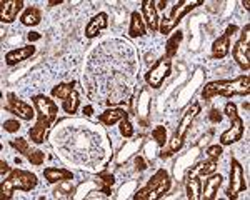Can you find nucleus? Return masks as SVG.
<instances>
[{
	"instance_id": "1",
	"label": "nucleus",
	"mask_w": 250,
	"mask_h": 200,
	"mask_svg": "<svg viewBox=\"0 0 250 200\" xmlns=\"http://www.w3.org/2000/svg\"><path fill=\"white\" fill-rule=\"evenodd\" d=\"M250 92V77L240 75L235 80H215L208 82L202 89V99L205 102L212 100L217 95L222 97H232V95H249Z\"/></svg>"
},
{
	"instance_id": "2",
	"label": "nucleus",
	"mask_w": 250,
	"mask_h": 200,
	"mask_svg": "<svg viewBox=\"0 0 250 200\" xmlns=\"http://www.w3.org/2000/svg\"><path fill=\"white\" fill-rule=\"evenodd\" d=\"M39 179L34 172L15 169L9 174V177L2 180L0 183V199L9 200L12 199L14 190H22V192H32L37 187Z\"/></svg>"
},
{
	"instance_id": "3",
	"label": "nucleus",
	"mask_w": 250,
	"mask_h": 200,
	"mask_svg": "<svg viewBox=\"0 0 250 200\" xmlns=\"http://www.w3.org/2000/svg\"><path fill=\"white\" fill-rule=\"evenodd\" d=\"M172 187V179L165 169L157 170L148 180V183L134 195L135 200H157L162 199Z\"/></svg>"
},
{
	"instance_id": "4",
	"label": "nucleus",
	"mask_w": 250,
	"mask_h": 200,
	"mask_svg": "<svg viewBox=\"0 0 250 200\" xmlns=\"http://www.w3.org/2000/svg\"><path fill=\"white\" fill-rule=\"evenodd\" d=\"M202 3H204L202 0H184V2H177L175 5L172 7L170 17H164L160 20V25H159L160 34H164V35L170 34L188 12H192L195 7H200Z\"/></svg>"
},
{
	"instance_id": "5",
	"label": "nucleus",
	"mask_w": 250,
	"mask_h": 200,
	"mask_svg": "<svg viewBox=\"0 0 250 200\" xmlns=\"http://www.w3.org/2000/svg\"><path fill=\"white\" fill-rule=\"evenodd\" d=\"M232 54L242 70L250 69V25L249 23L242 29V35H240V39L237 40L235 45H233Z\"/></svg>"
},
{
	"instance_id": "6",
	"label": "nucleus",
	"mask_w": 250,
	"mask_h": 200,
	"mask_svg": "<svg viewBox=\"0 0 250 200\" xmlns=\"http://www.w3.org/2000/svg\"><path fill=\"white\" fill-rule=\"evenodd\" d=\"M170 74H172L170 59L162 57L150 70L147 72V74L144 75V79H145V82L148 83V87H152V89H160L162 83L165 82V79H167Z\"/></svg>"
},
{
	"instance_id": "7",
	"label": "nucleus",
	"mask_w": 250,
	"mask_h": 200,
	"mask_svg": "<svg viewBox=\"0 0 250 200\" xmlns=\"http://www.w3.org/2000/svg\"><path fill=\"white\" fill-rule=\"evenodd\" d=\"M32 100H34V107L37 110L39 122H45L48 125H52L57 120L59 114V107L55 105L54 100L48 99L47 95H35Z\"/></svg>"
},
{
	"instance_id": "8",
	"label": "nucleus",
	"mask_w": 250,
	"mask_h": 200,
	"mask_svg": "<svg viewBox=\"0 0 250 200\" xmlns=\"http://www.w3.org/2000/svg\"><path fill=\"white\" fill-rule=\"evenodd\" d=\"M247 189V183H245V175H244V167L235 157L230 159V185L227 189V197L235 199L237 194L244 192Z\"/></svg>"
},
{
	"instance_id": "9",
	"label": "nucleus",
	"mask_w": 250,
	"mask_h": 200,
	"mask_svg": "<svg viewBox=\"0 0 250 200\" xmlns=\"http://www.w3.org/2000/svg\"><path fill=\"white\" fill-rule=\"evenodd\" d=\"M7 99H9V105L5 107V110H9L10 114L15 115V117H19L22 120H32L35 115H37L35 107H32L27 102L20 100L17 95L14 94V92H10V94L7 95Z\"/></svg>"
},
{
	"instance_id": "10",
	"label": "nucleus",
	"mask_w": 250,
	"mask_h": 200,
	"mask_svg": "<svg viewBox=\"0 0 250 200\" xmlns=\"http://www.w3.org/2000/svg\"><path fill=\"white\" fill-rule=\"evenodd\" d=\"M237 30H239L237 29V25H229L224 34H222L220 37L212 43V57L213 59L227 57L229 50H230V37L235 34Z\"/></svg>"
},
{
	"instance_id": "11",
	"label": "nucleus",
	"mask_w": 250,
	"mask_h": 200,
	"mask_svg": "<svg viewBox=\"0 0 250 200\" xmlns=\"http://www.w3.org/2000/svg\"><path fill=\"white\" fill-rule=\"evenodd\" d=\"M23 9V0H2L0 2V22L12 23Z\"/></svg>"
},
{
	"instance_id": "12",
	"label": "nucleus",
	"mask_w": 250,
	"mask_h": 200,
	"mask_svg": "<svg viewBox=\"0 0 250 200\" xmlns=\"http://www.w3.org/2000/svg\"><path fill=\"white\" fill-rule=\"evenodd\" d=\"M230 120H232L230 129L225 130L224 134L220 135V145H232V143L242 140V135H244V120H242L239 115Z\"/></svg>"
},
{
	"instance_id": "13",
	"label": "nucleus",
	"mask_w": 250,
	"mask_h": 200,
	"mask_svg": "<svg viewBox=\"0 0 250 200\" xmlns=\"http://www.w3.org/2000/svg\"><path fill=\"white\" fill-rule=\"evenodd\" d=\"M142 17L145 25L148 27V30L157 32L160 25V19H159V12H157L155 2L152 0H144L142 2Z\"/></svg>"
},
{
	"instance_id": "14",
	"label": "nucleus",
	"mask_w": 250,
	"mask_h": 200,
	"mask_svg": "<svg viewBox=\"0 0 250 200\" xmlns=\"http://www.w3.org/2000/svg\"><path fill=\"white\" fill-rule=\"evenodd\" d=\"M107 27H108V15L105 12H100V14L94 15V17L88 20V23L85 25V37L94 39L102 30H105Z\"/></svg>"
},
{
	"instance_id": "15",
	"label": "nucleus",
	"mask_w": 250,
	"mask_h": 200,
	"mask_svg": "<svg viewBox=\"0 0 250 200\" xmlns=\"http://www.w3.org/2000/svg\"><path fill=\"white\" fill-rule=\"evenodd\" d=\"M35 47L34 45H25V47H19L5 54V63L7 65H17V63L23 62V60H29L32 55L35 54Z\"/></svg>"
},
{
	"instance_id": "16",
	"label": "nucleus",
	"mask_w": 250,
	"mask_h": 200,
	"mask_svg": "<svg viewBox=\"0 0 250 200\" xmlns=\"http://www.w3.org/2000/svg\"><path fill=\"white\" fill-rule=\"evenodd\" d=\"M222 177L220 174H210L208 179L205 180V183L202 185V194H200V199L204 200H213L215 199V194L219 192V187L222 185Z\"/></svg>"
},
{
	"instance_id": "17",
	"label": "nucleus",
	"mask_w": 250,
	"mask_h": 200,
	"mask_svg": "<svg viewBox=\"0 0 250 200\" xmlns=\"http://www.w3.org/2000/svg\"><path fill=\"white\" fill-rule=\"evenodd\" d=\"M199 114H200V103L199 102L192 103V105L188 107L187 110H185V114L182 115V119H180V123H179V129H177V134L182 135V137H185V134H187L188 127L192 125V122L195 120V117Z\"/></svg>"
},
{
	"instance_id": "18",
	"label": "nucleus",
	"mask_w": 250,
	"mask_h": 200,
	"mask_svg": "<svg viewBox=\"0 0 250 200\" xmlns=\"http://www.w3.org/2000/svg\"><path fill=\"white\" fill-rule=\"evenodd\" d=\"M43 177L48 183H60L63 180H72L74 174L67 169H62V167H47L43 170Z\"/></svg>"
},
{
	"instance_id": "19",
	"label": "nucleus",
	"mask_w": 250,
	"mask_h": 200,
	"mask_svg": "<svg viewBox=\"0 0 250 200\" xmlns=\"http://www.w3.org/2000/svg\"><path fill=\"white\" fill-rule=\"evenodd\" d=\"M217 169V160H205V162L197 163L195 167H192L190 170L187 172V180L188 179H200L205 177V175H210L213 174Z\"/></svg>"
},
{
	"instance_id": "20",
	"label": "nucleus",
	"mask_w": 250,
	"mask_h": 200,
	"mask_svg": "<svg viewBox=\"0 0 250 200\" xmlns=\"http://www.w3.org/2000/svg\"><path fill=\"white\" fill-rule=\"evenodd\" d=\"M125 117H128V112L125 109L115 107V109H107L105 112H102V114L99 115V122L104 123L105 127H112L114 123L120 122V120Z\"/></svg>"
},
{
	"instance_id": "21",
	"label": "nucleus",
	"mask_w": 250,
	"mask_h": 200,
	"mask_svg": "<svg viewBox=\"0 0 250 200\" xmlns=\"http://www.w3.org/2000/svg\"><path fill=\"white\" fill-rule=\"evenodd\" d=\"M145 34H147V27H145L144 17L137 10H134L130 14V27H128V35H130L132 39H139V37H144Z\"/></svg>"
},
{
	"instance_id": "22",
	"label": "nucleus",
	"mask_w": 250,
	"mask_h": 200,
	"mask_svg": "<svg viewBox=\"0 0 250 200\" xmlns=\"http://www.w3.org/2000/svg\"><path fill=\"white\" fill-rule=\"evenodd\" d=\"M42 22V10L39 7H27L20 15V23L25 27H35Z\"/></svg>"
},
{
	"instance_id": "23",
	"label": "nucleus",
	"mask_w": 250,
	"mask_h": 200,
	"mask_svg": "<svg viewBox=\"0 0 250 200\" xmlns=\"http://www.w3.org/2000/svg\"><path fill=\"white\" fill-rule=\"evenodd\" d=\"M184 140H185V137H182V135H179L175 132V134H173V137L168 140L167 143H165V149L162 150L160 157H162V159H168V157H172V155L179 154V150L184 147Z\"/></svg>"
},
{
	"instance_id": "24",
	"label": "nucleus",
	"mask_w": 250,
	"mask_h": 200,
	"mask_svg": "<svg viewBox=\"0 0 250 200\" xmlns=\"http://www.w3.org/2000/svg\"><path fill=\"white\" fill-rule=\"evenodd\" d=\"M95 182L99 183V190L108 197V195L112 194V187H114V183H115V177L110 172H100V174L97 175Z\"/></svg>"
},
{
	"instance_id": "25",
	"label": "nucleus",
	"mask_w": 250,
	"mask_h": 200,
	"mask_svg": "<svg viewBox=\"0 0 250 200\" xmlns=\"http://www.w3.org/2000/svg\"><path fill=\"white\" fill-rule=\"evenodd\" d=\"M182 40H184V32L177 30L175 34L167 40V43H165V55L164 57H167V59L175 57L177 52H179V45L182 43Z\"/></svg>"
},
{
	"instance_id": "26",
	"label": "nucleus",
	"mask_w": 250,
	"mask_h": 200,
	"mask_svg": "<svg viewBox=\"0 0 250 200\" xmlns=\"http://www.w3.org/2000/svg\"><path fill=\"white\" fill-rule=\"evenodd\" d=\"M75 85L77 83L72 80V82H63V83H59L52 89V97L54 99H59V100H65L72 92L75 90Z\"/></svg>"
},
{
	"instance_id": "27",
	"label": "nucleus",
	"mask_w": 250,
	"mask_h": 200,
	"mask_svg": "<svg viewBox=\"0 0 250 200\" xmlns=\"http://www.w3.org/2000/svg\"><path fill=\"white\" fill-rule=\"evenodd\" d=\"M79 105H80V97H79V92L77 90H74L65 100H62V109L65 110L67 114H70V115L77 112Z\"/></svg>"
},
{
	"instance_id": "28",
	"label": "nucleus",
	"mask_w": 250,
	"mask_h": 200,
	"mask_svg": "<svg viewBox=\"0 0 250 200\" xmlns=\"http://www.w3.org/2000/svg\"><path fill=\"white\" fill-rule=\"evenodd\" d=\"M202 194V182L199 179H188L187 182V197L190 200H199Z\"/></svg>"
},
{
	"instance_id": "29",
	"label": "nucleus",
	"mask_w": 250,
	"mask_h": 200,
	"mask_svg": "<svg viewBox=\"0 0 250 200\" xmlns=\"http://www.w3.org/2000/svg\"><path fill=\"white\" fill-rule=\"evenodd\" d=\"M10 147H14L19 154L25 155L27 159H29V155L34 152V149L30 147V142H29V140H25V139H12L10 140Z\"/></svg>"
},
{
	"instance_id": "30",
	"label": "nucleus",
	"mask_w": 250,
	"mask_h": 200,
	"mask_svg": "<svg viewBox=\"0 0 250 200\" xmlns=\"http://www.w3.org/2000/svg\"><path fill=\"white\" fill-rule=\"evenodd\" d=\"M152 139L157 142L159 147H165V143L168 142L167 139V129L164 125H157L154 130H152Z\"/></svg>"
},
{
	"instance_id": "31",
	"label": "nucleus",
	"mask_w": 250,
	"mask_h": 200,
	"mask_svg": "<svg viewBox=\"0 0 250 200\" xmlns=\"http://www.w3.org/2000/svg\"><path fill=\"white\" fill-rule=\"evenodd\" d=\"M72 180H63V182H60V187L57 190H55V197H62V199H68L72 197V194H74V187L70 185Z\"/></svg>"
},
{
	"instance_id": "32",
	"label": "nucleus",
	"mask_w": 250,
	"mask_h": 200,
	"mask_svg": "<svg viewBox=\"0 0 250 200\" xmlns=\"http://www.w3.org/2000/svg\"><path fill=\"white\" fill-rule=\"evenodd\" d=\"M120 127H119V130H120V135L125 139H130V137H134V125L130 123V120H128V117H125L120 120Z\"/></svg>"
},
{
	"instance_id": "33",
	"label": "nucleus",
	"mask_w": 250,
	"mask_h": 200,
	"mask_svg": "<svg viewBox=\"0 0 250 200\" xmlns=\"http://www.w3.org/2000/svg\"><path fill=\"white\" fill-rule=\"evenodd\" d=\"M29 162L32 163V165H35V167L43 165V162H45V152H42V150H34V152H32V154L29 155Z\"/></svg>"
},
{
	"instance_id": "34",
	"label": "nucleus",
	"mask_w": 250,
	"mask_h": 200,
	"mask_svg": "<svg viewBox=\"0 0 250 200\" xmlns=\"http://www.w3.org/2000/svg\"><path fill=\"white\" fill-rule=\"evenodd\" d=\"M3 130L9 132V134H15V132L20 130V122L15 119H10V120H5V122L2 123Z\"/></svg>"
},
{
	"instance_id": "35",
	"label": "nucleus",
	"mask_w": 250,
	"mask_h": 200,
	"mask_svg": "<svg viewBox=\"0 0 250 200\" xmlns=\"http://www.w3.org/2000/svg\"><path fill=\"white\" fill-rule=\"evenodd\" d=\"M207 154L212 160H219L222 155V145H210L207 149Z\"/></svg>"
},
{
	"instance_id": "36",
	"label": "nucleus",
	"mask_w": 250,
	"mask_h": 200,
	"mask_svg": "<svg viewBox=\"0 0 250 200\" xmlns=\"http://www.w3.org/2000/svg\"><path fill=\"white\" fill-rule=\"evenodd\" d=\"M225 115L227 117H230V119H233V117H237V105L233 102H229L227 105H225Z\"/></svg>"
},
{
	"instance_id": "37",
	"label": "nucleus",
	"mask_w": 250,
	"mask_h": 200,
	"mask_svg": "<svg viewBox=\"0 0 250 200\" xmlns=\"http://www.w3.org/2000/svg\"><path fill=\"white\" fill-rule=\"evenodd\" d=\"M208 120L212 123H220L222 122V114L219 112V109H212L210 114H208Z\"/></svg>"
},
{
	"instance_id": "38",
	"label": "nucleus",
	"mask_w": 250,
	"mask_h": 200,
	"mask_svg": "<svg viewBox=\"0 0 250 200\" xmlns=\"http://www.w3.org/2000/svg\"><path fill=\"white\" fill-rule=\"evenodd\" d=\"M134 162H135V169L137 170H140V172H142V170H145V169H147V162H145V159L142 157V155H137V157L134 159Z\"/></svg>"
},
{
	"instance_id": "39",
	"label": "nucleus",
	"mask_w": 250,
	"mask_h": 200,
	"mask_svg": "<svg viewBox=\"0 0 250 200\" xmlns=\"http://www.w3.org/2000/svg\"><path fill=\"white\" fill-rule=\"evenodd\" d=\"M27 39H29V42H37V40L42 39V35H40L39 32H29V34H27Z\"/></svg>"
},
{
	"instance_id": "40",
	"label": "nucleus",
	"mask_w": 250,
	"mask_h": 200,
	"mask_svg": "<svg viewBox=\"0 0 250 200\" xmlns=\"http://www.w3.org/2000/svg\"><path fill=\"white\" fill-rule=\"evenodd\" d=\"M0 167H2V169H0V170H2V175H5V174H10V167H9V163H7L5 162V160H0Z\"/></svg>"
},
{
	"instance_id": "41",
	"label": "nucleus",
	"mask_w": 250,
	"mask_h": 200,
	"mask_svg": "<svg viewBox=\"0 0 250 200\" xmlns=\"http://www.w3.org/2000/svg\"><path fill=\"white\" fill-rule=\"evenodd\" d=\"M82 112H83V115H85V117H92V115H94V107H92V105H85Z\"/></svg>"
},
{
	"instance_id": "42",
	"label": "nucleus",
	"mask_w": 250,
	"mask_h": 200,
	"mask_svg": "<svg viewBox=\"0 0 250 200\" xmlns=\"http://www.w3.org/2000/svg\"><path fill=\"white\" fill-rule=\"evenodd\" d=\"M62 3V0H50V2L47 3L48 7H54V5H60Z\"/></svg>"
},
{
	"instance_id": "43",
	"label": "nucleus",
	"mask_w": 250,
	"mask_h": 200,
	"mask_svg": "<svg viewBox=\"0 0 250 200\" xmlns=\"http://www.w3.org/2000/svg\"><path fill=\"white\" fill-rule=\"evenodd\" d=\"M242 5H244L245 7V9H250V2H249V0H244V2H242Z\"/></svg>"
}]
</instances>
